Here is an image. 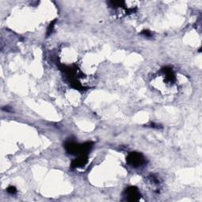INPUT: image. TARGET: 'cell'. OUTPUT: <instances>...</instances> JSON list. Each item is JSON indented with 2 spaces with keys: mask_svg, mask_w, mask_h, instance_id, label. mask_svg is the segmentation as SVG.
Segmentation results:
<instances>
[{
  "mask_svg": "<svg viewBox=\"0 0 202 202\" xmlns=\"http://www.w3.org/2000/svg\"><path fill=\"white\" fill-rule=\"evenodd\" d=\"M127 162L133 167H140L145 162V158L138 152H131L127 156Z\"/></svg>",
  "mask_w": 202,
  "mask_h": 202,
  "instance_id": "obj_1",
  "label": "cell"
},
{
  "mask_svg": "<svg viewBox=\"0 0 202 202\" xmlns=\"http://www.w3.org/2000/svg\"><path fill=\"white\" fill-rule=\"evenodd\" d=\"M141 34H143V35L146 36H152V33H151V32L149 31H143L142 32H141Z\"/></svg>",
  "mask_w": 202,
  "mask_h": 202,
  "instance_id": "obj_6",
  "label": "cell"
},
{
  "mask_svg": "<svg viewBox=\"0 0 202 202\" xmlns=\"http://www.w3.org/2000/svg\"><path fill=\"white\" fill-rule=\"evenodd\" d=\"M55 21H53L48 26V31H47V34H48V36H49L51 33V32H52L53 30V28H54V26H55V25H54V24H55Z\"/></svg>",
  "mask_w": 202,
  "mask_h": 202,
  "instance_id": "obj_4",
  "label": "cell"
},
{
  "mask_svg": "<svg viewBox=\"0 0 202 202\" xmlns=\"http://www.w3.org/2000/svg\"><path fill=\"white\" fill-rule=\"evenodd\" d=\"M7 192L11 194H15L17 193V189L14 186H10L9 188L7 189Z\"/></svg>",
  "mask_w": 202,
  "mask_h": 202,
  "instance_id": "obj_5",
  "label": "cell"
},
{
  "mask_svg": "<svg viewBox=\"0 0 202 202\" xmlns=\"http://www.w3.org/2000/svg\"><path fill=\"white\" fill-rule=\"evenodd\" d=\"M87 162H88L87 155H81V156H79L78 158H77L76 160H74L72 162V164H71V167H73V168L82 167V166H84V165H85Z\"/></svg>",
  "mask_w": 202,
  "mask_h": 202,
  "instance_id": "obj_3",
  "label": "cell"
},
{
  "mask_svg": "<svg viewBox=\"0 0 202 202\" xmlns=\"http://www.w3.org/2000/svg\"><path fill=\"white\" fill-rule=\"evenodd\" d=\"M125 195L129 201H136L140 198V193L135 186H129L125 189Z\"/></svg>",
  "mask_w": 202,
  "mask_h": 202,
  "instance_id": "obj_2",
  "label": "cell"
}]
</instances>
